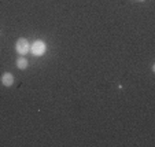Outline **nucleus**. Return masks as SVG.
Segmentation results:
<instances>
[{
    "instance_id": "f03ea898",
    "label": "nucleus",
    "mask_w": 155,
    "mask_h": 147,
    "mask_svg": "<svg viewBox=\"0 0 155 147\" xmlns=\"http://www.w3.org/2000/svg\"><path fill=\"white\" fill-rule=\"evenodd\" d=\"M15 51H17V52L19 54V55H26V54L30 51V44H29V41H28L25 37L18 38L17 43H15Z\"/></svg>"
},
{
    "instance_id": "f257e3e1",
    "label": "nucleus",
    "mask_w": 155,
    "mask_h": 147,
    "mask_svg": "<svg viewBox=\"0 0 155 147\" xmlns=\"http://www.w3.org/2000/svg\"><path fill=\"white\" fill-rule=\"evenodd\" d=\"M47 51V44L43 40H36L33 44H30V52L35 56H41Z\"/></svg>"
},
{
    "instance_id": "20e7f679",
    "label": "nucleus",
    "mask_w": 155,
    "mask_h": 147,
    "mask_svg": "<svg viewBox=\"0 0 155 147\" xmlns=\"http://www.w3.org/2000/svg\"><path fill=\"white\" fill-rule=\"evenodd\" d=\"M15 63H17V68L19 69V70H25V69H28V66H29V61H28L24 55L18 56Z\"/></svg>"
},
{
    "instance_id": "7ed1b4c3",
    "label": "nucleus",
    "mask_w": 155,
    "mask_h": 147,
    "mask_svg": "<svg viewBox=\"0 0 155 147\" xmlns=\"http://www.w3.org/2000/svg\"><path fill=\"white\" fill-rule=\"evenodd\" d=\"M15 79H14V74L12 73H8V72H6V73L2 74V84H3L4 87H12V84H14Z\"/></svg>"
},
{
    "instance_id": "39448f33",
    "label": "nucleus",
    "mask_w": 155,
    "mask_h": 147,
    "mask_svg": "<svg viewBox=\"0 0 155 147\" xmlns=\"http://www.w3.org/2000/svg\"><path fill=\"white\" fill-rule=\"evenodd\" d=\"M137 2H146V0H137Z\"/></svg>"
}]
</instances>
